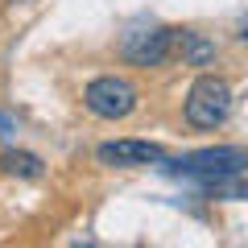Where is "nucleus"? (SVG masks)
Masks as SVG:
<instances>
[{"instance_id": "6e6552de", "label": "nucleus", "mask_w": 248, "mask_h": 248, "mask_svg": "<svg viewBox=\"0 0 248 248\" xmlns=\"http://www.w3.org/2000/svg\"><path fill=\"white\" fill-rule=\"evenodd\" d=\"M9 133H13V116H9V112H0V141H4Z\"/></svg>"}, {"instance_id": "39448f33", "label": "nucleus", "mask_w": 248, "mask_h": 248, "mask_svg": "<svg viewBox=\"0 0 248 248\" xmlns=\"http://www.w3.org/2000/svg\"><path fill=\"white\" fill-rule=\"evenodd\" d=\"M95 157L104 166H120V170H133V166H153V161H166V149L153 141H104L95 149Z\"/></svg>"}, {"instance_id": "0eeeda50", "label": "nucleus", "mask_w": 248, "mask_h": 248, "mask_svg": "<svg viewBox=\"0 0 248 248\" xmlns=\"http://www.w3.org/2000/svg\"><path fill=\"white\" fill-rule=\"evenodd\" d=\"M0 170L4 174H21V178H37L42 174V157L37 153H0Z\"/></svg>"}, {"instance_id": "9d476101", "label": "nucleus", "mask_w": 248, "mask_h": 248, "mask_svg": "<svg viewBox=\"0 0 248 248\" xmlns=\"http://www.w3.org/2000/svg\"><path fill=\"white\" fill-rule=\"evenodd\" d=\"M236 37H240V42H248V17L240 21V29H236Z\"/></svg>"}, {"instance_id": "1a4fd4ad", "label": "nucleus", "mask_w": 248, "mask_h": 248, "mask_svg": "<svg viewBox=\"0 0 248 248\" xmlns=\"http://www.w3.org/2000/svg\"><path fill=\"white\" fill-rule=\"evenodd\" d=\"M232 199H248V182H240V186H232Z\"/></svg>"}, {"instance_id": "7ed1b4c3", "label": "nucleus", "mask_w": 248, "mask_h": 248, "mask_svg": "<svg viewBox=\"0 0 248 248\" xmlns=\"http://www.w3.org/2000/svg\"><path fill=\"white\" fill-rule=\"evenodd\" d=\"M83 104H87V112L104 116V120H124L137 108V87L128 79H120V75H99V79L87 83Z\"/></svg>"}, {"instance_id": "20e7f679", "label": "nucleus", "mask_w": 248, "mask_h": 248, "mask_svg": "<svg viewBox=\"0 0 248 248\" xmlns=\"http://www.w3.org/2000/svg\"><path fill=\"white\" fill-rule=\"evenodd\" d=\"M174 50V29H161V25H149V29H133L124 33L120 42V54L133 66H161Z\"/></svg>"}, {"instance_id": "423d86ee", "label": "nucleus", "mask_w": 248, "mask_h": 248, "mask_svg": "<svg viewBox=\"0 0 248 248\" xmlns=\"http://www.w3.org/2000/svg\"><path fill=\"white\" fill-rule=\"evenodd\" d=\"M178 42H182V58L190 62V66H207V62L215 58V46L207 42V37L190 33V29H182V33H178Z\"/></svg>"}, {"instance_id": "f03ea898", "label": "nucleus", "mask_w": 248, "mask_h": 248, "mask_svg": "<svg viewBox=\"0 0 248 248\" xmlns=\"http://www.w3.org/2000/svg\"><path fill=\"white\" fill-rule=\"evenodd\" d=\"M228 116H232V87L215 75H199L186 95V124L207 133V128H219Z\"/></svg>"}, {"instance_id": "f257e3e1", "label": "nucleus", "mask_w": 248, "mask_h": 248, "mask_svg": "<svg viewBox=\"0 0 248 248\" xmlns=\"http://www.w3.org/2000/svg\"><path fill=\"white\" fill-rule=\"evenodd\" d=\"M248 170V149L244 145H215V149H195L186 157L170 161V174H182V178H195V182L207 186H223L232 178H240Z\"/></svg>"}]
</instances>
